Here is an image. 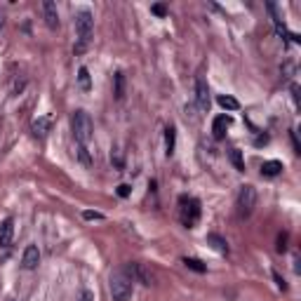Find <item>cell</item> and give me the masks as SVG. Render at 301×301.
<instances>
[{"mask_svg": "<svg viewBox=\"0 0 301 301\" xmlns=\"http://www.w3.org/2000/svg\"><path fill=\"white\" fill-rule=\"evenodd\" d=\"M75 33H78V43H75V54H82L87 50L92 33H94V17L87 7L75 9Z\"/></svg>", "mask_w": 301, "mask_h": 301, "instance_id": "6da1fadb", "label": "cell"}, {"mask_svg": "<svg viewBox=\"0 0 301 301\" xmlns=\"http://www.w3.org/2000/svg\"><path fill=\"white\" fill-rule=\"evenodd\" d=\"M108 290H111V297L113 301H130L134 292V280L130 278V273L123 268H115L111 278H108Z\"/></svg>", "mask_w": 301, "mask_h": 301, "instance_id": "7a4b0ae2", "label": "cell"}, {"mask_svg": "<svg viewBox=\"0 0 301 301\" xmlns=\"http://www.w3.org/2000/svg\"><path fill=\"white\" fill-rule=\"evenodd\" d=\"M71 130L80 146H89L92 137H94V125H92V118L85 111H73L71 113Z\"/></svg>", "mask_w": 301, "mask_h": 301, "instance_id": "3957f363", "label": "cell"}, {"mask_svg": "<svg viewBox=\"0 0 301 301\" xmlns=\"http://www.w3.org/2000/svg\"><path fill=\"white\" fill-rule=\"evenodd\" d=\"M200 203L195 200V198H191V195H181L179 198V219H181V224L186 226V228H193L195 224L200 222Z\"/></svg>", "mask_w": 301, "mask_h": 301, "instance_id": "277c9868", "label": "cell"}, {"mask_svg": "<svg viewBox=\"0 0 301 301\" xmlns=\"http://www.w3.org/2000/svg\"><path fill=\"white\" fill-rule=\"evenodd\" d=\"M254 207H257V188L245 184V186H240L238 191V212L240 217H249V214L254 212Z\"/></svg>", "mask_w": 301, "mask_h": 301, "instance_id": "5b68a950", "label": "cell"}, {"mask_svg": "<svg viewBox=\"0 0 301 301\" xmlns=\"http://www.w3.org/2000/svg\"><path fill=\"white\" fill-rule=\"evenodd\" d=\"M125 271L130 273V278H132L134 283H142V285H146V287H150V285L155 283V275H153V271H150L146 264H137V261H132V264L125 266Z\"/></svg>", "mask_w": 301, "mask_h": 301, "instance_id": "8992f818", "label": "cell"}, {"mask_svg": "<svg viewBox=\"0 0 301 301\" xmlns=\"http://www.w3.org/2000/svg\"><path fill=\"white\" fill-rule=\"evenodd\" d=\"M195 101L203 113L210 111V87H207V80L203 75H198V80H195Z\"/></svg>", "mask_w": 301, "mask_h": 301, "instance_id": "52a82bcc", "label": "cell"}, {"mask_svg": "<svg viewBox=\"0 0 301 301\" xmlns=\"http://www.w3.org/2000/svg\"><path fill=\"white\" fill-rule=\"evenodd\" d=\"M38 264H40V249H38V245H28V247L24 249L21 266H24L26 271H33V268H38Z\"/></svg>", "mask_w": 301, "mask_h": 301, "instance_id": "ba28073f", "label": "cell"}, {"mask_svg": "<svg viewBox=\"0 0 301 301\" xmlns=\"http://www.w3.org/2000/svg\"><path fill=\"white\" fill-rule=\"evenodd\" d=\"M12 238H14V219L7 217L0 224V247H9L12 245Z\"/></svg>", "mask_w": 301, "mask_h": 301, "instance_id": "9c48e42d", "label": "cell"}, {"mask_svg": "<svg viewBox=\"0 0 301 301\" xmlns=\"http://www.w3.org/2000/svg\"><path fill=\"white\" fill-rule=\"evenodd\" d=\"M43 14H45V24L50 28H59V12H57V5L52 0H45L43 2Z\"/></svg>", "mask_w": 301, "mask_h": 301, "instance_id": "30bf717a", "label": "cell"}, {"mask_svg": "<svg viewBox=\"0 0 301 301\" xmlns=\"http://www.w3.org/2000/svg\"><path fill=\"white\" fill-rule=\"evenodd\" d=\"M228 127H230V115H217V118H214V123H212L214 139H224Z\"/></svg>", "mask_w": 301, "mask_h": 301, "instance_id": "8fae6325", "label": "cell"}, {"mask_svg": "<svg viewBox=\"0 0 301 301\" xmlns=\"http://www.w3.org/2000/svg\"><path fill=\"white\" fill-rule=\"evenodd\" d=\"M50 127H52V118H50V115H43V118L33 120V134H36V137H40V139H45V137H47Z\"/></svg>", "mask_w": 301, "mask_h": 301, "instance_id": "7c38bea8", "label": "cell"}, {"mask_svg": "<svg viewBox=\"0 0 301 301\" xmlns=\"http://www.w3.org/2000/svg\"><path fill=\"white\" fill-rule=\"evenodd\" d=\"M207 245H212L219 254H228V242L219 233H207Z\"/></svg>", "mask_w": 301, "mask_h": 301, "instance_id": "4fadbf2b", "label": "cell"}, {"mask_svg": "<svg viewBox=\"0 0 301 301\" xmlns=\"http://www.w3.org/2000/svg\"><path fill=\"white\" fill-rule=\"evenodd\" d=\"M283 172V162L280 160H266L261 165V177H278Z\"/></svg>", "mask_w": 301, "mask_h": 301, "instance_id": "5bb4252c", "label": "cell"}, {"mask_svg": "<svg viewBox=\"0 0 301 301\" xmlns=\"http://www.w3.org/2000/svg\"><path fill=\"white\" fill-rule=\"evenodd\" d=\"M174 146H177V130L169 125L167 130H165V153L172 155L174 153Z\"/></svg>", "mask_w": 301, "mask_h": 301, "instance_id": "9a60e30c", "label": "cell"}, {"mask_svg": "<svg viewBox=\"0 0 301 301\" xmlns=\"http://www.w3.org/2000/svg\"><path fill=\"white\" fill-rule=\"evenodd\" d=\"M217 104L222 108H226V111H238L240 108V101L235 97H228V94H222V97L217 99Z\"/></svg>", "mask_w": 301, "mask_h": 301, "instance_id": "2e32d148", "label": "cell"}, {"mask_svg": "<svg viewBox=\"0 0 301 301\" xmlns=\"http://www.w3.org/2000/svg\"><path fill=\"white\" fill-rule=\"evenodd\" d=\"M113 82H115V89H113V94H115V99L120 101V99L125 97V75L120 71L113 75Z\"/></svg>", "mask_w": 301, "mask_h": 301, "instance_id": "e0dca14e", "label": "cell"}, {"mask_svg": "<svg viewBox=\"0 0 301 301\" xmlns=\"http://www.w3.org/2000/svg\"><path fill=\"white\" fill-rule=\"evenodd\" d=\"M228 158L233 162V167L238 169V172H245V160H242V153L238 149H230L228 150Z\"/></svg>", "mask_w": 301, "mask_h": 301, "instance_id": "ac0fdd59", "label": "cell"}, {"mask_svg": "<svg viewBox=\"0 0 301 301\" xmlns=\"http://www.w3.org/2000/svg\"><path fill=\"white\" fill-rule=\"evenodd\" d=\"M184 264H186V268H191V271H195V273H205L207 271V266L200 261V259H193V257H184Z\"/></svg>", "mask_w": 301, "mask_h": 301, "instance_id": "d6986e66", "label": "cell"}, {"mask_svg": "<svg viewBox=\"0 0 301 301\" xmlns=\"http://www.w3.org/2000/svg\"><path fill=\"white\" fill-rule=\"evenodd\" d=\"M78 82H80V87L85 89V92H87L89 85H92V82H89V71L85 69V66H82V69L78 71Z\"/></svg>", "mask_w": 301, "mask_h": 301, "instance_id": "ffe728a7", "label": "cell"}, {"mask_svg": "<svg viewBox=\"0 0 301 301\" xmlns=\"http://www.w3.org/2000/svg\"><path fill=\"white\" fill-rule=\"evenodd\" d=\"M82 217H85L87 222H99V219H104V214H101V212H92V210H85Z\"/></svg>", "mask_w": 301, "mask_h": 301, "instance_id": "44dd1931", "label": "cell"}, {"mask_svg": "<svg viewBox=\"0 0 301 301\" xmlns=\"http://www.w3.org/2000/svg\"><path fill=\"white\" fill-rule=\"evenodd\" d=\"M78 155H80V160H82L85 165H92V158H89L87 146H80V149H78Z\"/></svg>", "mask_w": 301, "mask_h": 301, "instance_id": "7402d4cb", "label": "cell"}, {"mask_svg": "<svg viewBox=\"0 0 301 301\" xmlns=\"http://www.w3.org/2000/svg\"><path fill=\"white\" fill-rule=\"evenodd\" d=\"M273 280L278 283V290H283V292L287 290V283H285V278H283L280 273H278V271H273Z\"/></svg>", "mask_w": 301, "mask_h": 301, "instance_id": "603a6c76", "label": "cell"}, {"mask_svg": "<svg viewBox=\"0 0 301 301\" xmlns=\"http://www.w3.org/2000/svg\"><path fill=\"white\" fill-rule=\"evenodd\" d=\"M78 301H94V292H89V290H82L78 297Z\"/></svg>", "mask_w": 301, "mask_h": 301, "instance_id": "cb8c5ba5", "label": "cell"}, {"mask_svg": "<svg viewBox=\"0 0 301 301\" xmlns=\"http://www.w3.org/2000/svg\"><path fill=\"white\" fill-rule=\"evenodd\" d=\"M130 193H132V188L127 186V184H120V186H118V195H120V198H127Z\"/></svg>", "mask_w": 301, "mask_h": 301, "instance_id": "d4e9b609", "label": "cell"}, {"mask_svg": "<svg viewBox=\"0 0 301 301\" xmlns=\"http://www.w3.org/2000/svg\"><path fill=\"white\" fill-rule=\"evenodd\" d=\"M111 160H115V165H118V167H123V158H120V150H118V149H113Z\"/></svg>", "mask_w": 301, "mask_h": 301, "instance_id": "484cf974", "label": "cell"}, {"mask_svg": "<svg viewBox=\"0 0 301 301\" xmlns=\"http://www.w3.org/2000/svg\"><path fill=\"white\" fill-rule=\"evenodd\" d=\"M285 242H287V235H280V238H278V252H285V249H287V245H285Z\"/></svg>", "mask_w": 301, "mask_h": 301, "instance_id": "4316f807", "label": "cell"}, {"mask_svg": "<svg viewBox=\"0 0 301 301\" xmlns=\"http://www.w3.org/2000/svg\"><path fill=\"white\" fill-rule=\"evenodd\" d=\"M165 5H153V14H158V17H165Z\"/></svg>", "mask_w": 301, "mask_h": 301, "instance_id": "83f0119b", "label": "cell"}, {"mask_svg": "<svg viewBox=\"0 0 301 301\" xmlns=\"http://www.w3.org/2000/svg\"><path fill=\"white\" fill-rule=\"evenodd\" d=\"M292 97H294V104L299 106V87L297 85H292Z\"/></svg>", "mask_w": 301, "mask_h": 301, "instance_id": "f1b7e54d", "label": "cell"}, {"mask_svg": "<svg viewBox=\"0 0 301 301\" xmlns=\"http://www.w3.org/2000/svg\"><path fill=\"white\" fill-rule=\"evenodd\" d=\"M292 144H294V150L301 153V146H299V139H297V132H292Z\"/></svg>", "mask_w": 301, "mask_h": 301, "instance_id": "f546056e", "label": "cell"}, {"mask_svg": "<svg viewBox=\"0 0 301 301\" xmlns=\"http://www.w3.org/2000/svg\"><path fill=\"white\" fill-rule=\"evenodd\" d=\"M266 142H268V137H266V134H264V137H257V146H261V144H266Z\"/></svg>", "mask_w": 301, "mask_h": 301, "instance_id": "4dcf8cb0", "label": "cell"}, {"mask_svg": "<svg viewBox=\"0 0 301 301\" xmlns=\"http://www.w3.org/2000/svg\"><path fill=\"white\" fill-rule=\"evenodd\" d=\"M2 24H5V12L0 9V28H2Z\"/></svg>", "mask_w": 301, "mask_h": 301, "instance_id": "1f68e13d", "label": "cell"}, {"mask_svg": "<svg viewBox=\"0 0 301 301\" xmlns=\"http://www.w3.org/2000/svg\"><path fill=\"white\" fill-rule=\"evenodd\" d=\"M7 301H17V299H7Z\"/></svg>", "mask_w": 301, "mask_h": 301, "instance_id": "d6a6232c", "label": "cell"}]
</instances>
